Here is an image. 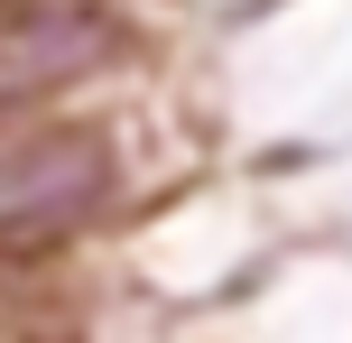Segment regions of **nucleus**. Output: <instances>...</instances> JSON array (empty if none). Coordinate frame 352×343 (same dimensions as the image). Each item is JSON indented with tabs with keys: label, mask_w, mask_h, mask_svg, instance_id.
<instances>
[{
	"label": "nucleus",
	"mask_w": 352,
	"mask_h": 343,
	"mask_svg": "<svg viewBox=\"0 0 352 343\" xmlns=\"http://www.w3.org/2000/svg\"><path fill=\"white\" fill-rule=\"evenodd\" d=\"M111 195V148L93 130H28L0 140V251L56 241Z\"/></svg>",
	"instance_id": "f257e3e1"
},
{
	"label": "nucleus",
	"mask_w": 352,
	"mask_h": 343,
	"mask_svg": "<svg viewBox=\"0 0 352 343\" xmlns=\"http://www.w3.org/2000/svg\"><path fill=\"white\" fill-rule=\"evenodd\" d=\"M121 56V19L84 10V0H37V10H0V111L37 102L56 84H84Z\"/></svg>",
	"instance_id": "f03ea898"
}]
</instances>
